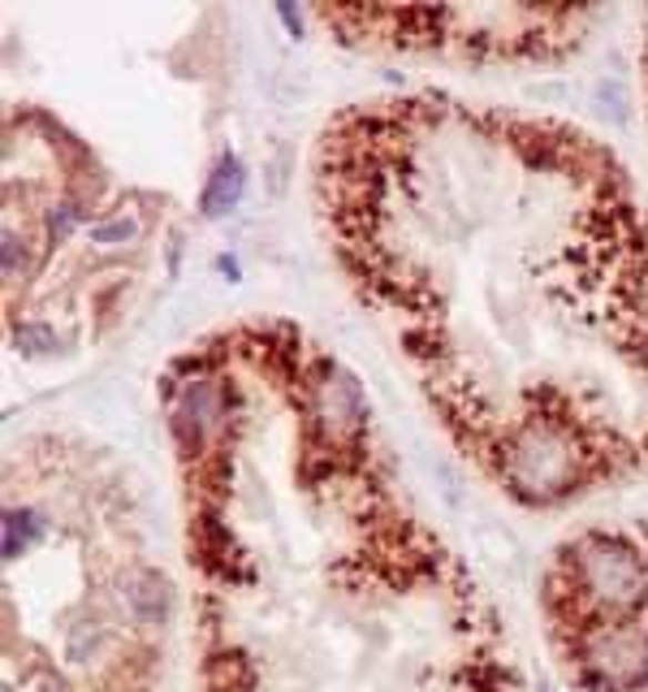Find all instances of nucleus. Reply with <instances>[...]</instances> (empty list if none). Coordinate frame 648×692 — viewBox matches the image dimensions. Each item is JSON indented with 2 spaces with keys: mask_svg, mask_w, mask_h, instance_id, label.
I'll return each instance as SVG.
<instances>
[{
  "mask_svg": "<svg viewBox=\"0 0 648 692\" xmlns=\"http://www.w3.org/2000/svg\"><path fill=\"white\" fill-rule=\"evenodd\" d=\"M493 468L527 502H558L601 472L597 450H588L554 415H527L493 438Z\"/></svg>",
  "mask_w": 648,
  "mask_h": 692,
  "instance_id": "nucleus-1",
  "label": "nucleus"
},
{
  "mask_svg": "<svg viewBox=\"0 0 648 692\" xmlns=\"http://www.w3.org/2000/svg\"><path fill=\"white\" fill-rule=\"evenodd\" d=\"M567 575L575 593L597 598L601 606H636L645 593V568L640 554L622 541V536H606V532H588L567 550Z\"/></svg>",
  "mask_w": 648,
  "mask_h": 692,
  "instance_id": "nucleus-2",
  "label": "nucleus"
},
{
  "mask_svg": "<svg viewBox=\"0 0 648 692\" xmlns=\"http://www.w3.org/2000/svg\"><path fill=\"white\" fill-rule=\"evenodd\" d=\"M584 675L597 689H636L648 680V636L636 623H609L597 628L584 645Z\"/></svg>",
  "mask_w": 648,
  "mask_h": 692,
  "instance_id": "nucleus-3",
  "label": "nucleus"
},
{
  "mask_svg": "<svg viewBox=\"0 0 648 692\" xmlns=\"http://www.w3.org/2000/svg\"><path fill=\"white\" fill-rule=\"evenodd\" d=\"M243 187H246L243 164L234 161V157L216 161L212 178H207V187H203V212H207V217H221V212H230V208L243 200Z\"/></svg>",
  "mask_w": 648,
  "mask_h": 692,
  "instance_id": "nucleus-4",
  "label": "nucleus"
},
{
  "mask_svg": "<svg viewBox=\"0 0 648 692\" xmlns=\"http://www.w3.org/2000/svg\"><path fill=\"white\" fill-rule=\"evenodd\" d=\"M40 532L43 524L36 520V511H27V507L4 511V559H22Z\"/></svg>",
  "mask_w": 648,
  "mask_h": 692,
  "instance_id": "nucleus-5",
  "label": "nucleus"
},
{
  "mask_svg": "<svg viewBox=\"0 0 648 692\" xmlns=\"http://www.w3.org/2000/svg\"><path fill=\"white\" fill-rule=\"evenodd\" d=\"M125 598H130V606L143 614V619H164V611H169V589H164V580H156V575H139L125 589Z\"/></svg>",
  "mask_w": 648,
  "mask_h": 692,
  "instance_id": "nucleus-6",
  "label": "nucleus"
},
{
  "mask_svg": "<svg viewBox=\"0 0 648 692\" xmlns=\"http://www.w3.org/2000/svg\"><path fill=\"white\" fill-rule=\"evenodd\" d=\"M134 239H139V221L134 217H113V221H100L91 230V243L100 247H122V243H134Z\"/></svg>",
  "mask_w": 648,
  "mask_h": 692,
  "instance_id": "nucleus-7",
  "label": "nucleus"
},
{
  "mask_svg": "<svg viewBox=\"0 0 648 692\" xmlns=\"http://www.w3.org/2000/svg\"><path fill=\"white\" fill-rule=\"evenodd\" d=\"M27 269H31V255H27V243L13 234V230H4V282H22L27 278Z\"/></svg>",
  "mask_w": 648,
  "mask_h": 692,
  "instance_id": "nucleus-8",
  "label": "nucleus"
},
{
  "mask_svg": "<svg viewBox=\"0 0 648 692\" xmlns=\"http://www.w3.org/2000/svg\"><path fill=\"white\" fill-rule=\"evenodd\" d=\"M79 217H82L79 200H61V204L48 212V239H65L79 225Z\"/></svg>",
  "mask_w": 648,
  "mask_h": 692,
  "instance_id": "nucleus-9",
  "label": "nucleus"
},
{
  "mask_svg": "<svg viewBox=\"0 0 648 692\" xmlns=\"http://www.w3.org/2000/svg\"><path fill=\"white\" fill-rule=\"evenodd\" d=\"M13 338H18V347L31 351V355H40V351H52V347H57V333H52L48 325H31V321H22V325L13 329Z\"/></svg>",
  "mask_w": 648,
  "mask_h": 692,
  "instance_id": "nucleus-10",
  "label": "nucleus"
},
{
  "mask_svg": "<svg viewBox=\"0 0 648 692\" xmlns=\"http://www.w3.org/2000/svg\"><path fill=\"white\" fill-rule=\"evenodd\" d=\"M277 13H282V22L290 31H298V9H290V4H277Z\"/></svg>",
  "mask_w": 648,
  "mask_h": 692,
  "instance_id": "nucleus-11",
  "label": "nucleus"
}]
</instances>
